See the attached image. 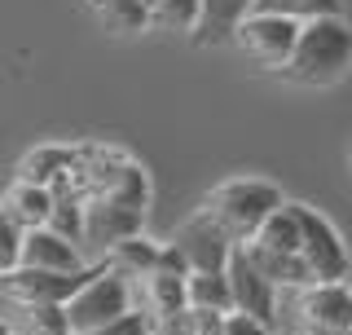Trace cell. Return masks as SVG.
<instances>
[{"label": "cell", "instance_id": "30", "mask_svg": "<svg viewBox=\"0 0 352 335\" xmlns=\"http://www.w3.org/2000/svg\"><path fill=\"white\" fill-rule=\"evenodd\" d=\"M300 335H304V331H300Z\"/></svg>", "mask_w": 352, "mask_h": 335}, {"label": "cell", "instance_id": "28", "mask_svg": "<svg viewBox=\"0 0 352 335\" xmlns=\"http://www.w3.org/2000/svg\"><path fill=\"white\" fill-rule=\"evenodd\" d=\"M141 5H146V9H150V14H154V9H159V5H163V0H141Z\"/></svg>", "mask_w": 352, "mask_h": 335}, {"label": "cell", "instance_id": "9", "mask_svg": "<svg viewBox=\"0 0 352 335\" xmlns=\"http://www.w3.org/2000/svg\"><path fill=\"white\" fill-rule=\"evenodd\" d=\"M225 274H229V292H234V314H247V318H256L273 331V318H278V287L256 270V261L247 256V247H234Z\"/></svg>", "mask_w": 352, "mask_h": 335}, {"label": "cell", "instance_id": "19", "mask_svg": "<svg viewBox=\"0 0 352 335\" xmlns=\"http://www.w3.org/2000/svg\"><path fill=\"white\" fill-rule=\"evenodd\" d=\"M84 212H88V203L75 194L71 185L53 190V221H49V230L62 234L66 243H75V247H80V243H84Z\"/></svg>", "mask_w": 352, "mask_h": 335}, {"label": "cell", "instance_id": "11", "mask_svg": "<svg viewBox=\"0 0 352 335\" xmlns=\"http://www.w3.org/2000/svg\"><path fill=\"white\" fill-rule=\"evenodd\" d=\"M75 154L80 146H58V141H44V146L27 150L18 159V181L44 185V190H62L75 172Z\"/></svg>", "mask_w": 352, "mask_h": 335}, {"label": "cell", "instance_id": "22", "mask_svg": "<svg viewBox=\"0 0 352 335\" xmlns=\"http://www.w3.org/2000/svg\"><path fill=\"white\" fill-rule=\"evenodd\" d=\"M18 335H71L66 305H40V309H18Z\"/></svg>", "mask_w": 352, "mask_h": 335}, {"label": "cell", "instance_id": "16", "mask_svg": "<svg viewBox=\"0 0 352 335\" xmlns=\"http://www.w3.org/2000/svg\"><path fill=\"white\" fill-rule=\"evenodd\" d=\"M159 256H163V243H154V238H146V234H137V238H124L115 252L106 256V265L115 274H124V278H146L159 270Z\"/></svg>", "mask_w": 352, "mask_h": 335}, {"label": "cell", "instance_id": "29", "mask_svg": "<svg viewBox=\"0 0 352 335\" xmlns=\"http://www.w3.org/2000/svg\"><path fill=\"white\" fill-rule=\"evenodd\" d=\"M348 168H352V146H348Z\"/></svg>", "mask_w": 352, "mask_h": 335}, {"label": "cell", "instance_id": "15", "mask_svg": "<svg viewBox=\"0 0 352 335\" xmlns=\"http://www.w3.org/2000/svg\"><path fill=\"white\" fill-rule=\"evenodd\" d=\"M256 14V0H203V22L194 31V44H220L234 40L238 27Z\"/></svg>", "mask_w": 352, "mask_h": 335}, {"label": "cell", "instance_id": "1", "mask_svg": "<svg viewBox=\"0 0 352 335\" xmlns=\"http://www.w3.org/2000/svg\"><path fill=\"white\" fill-rule=\"evenodd\" d=\"M282 207H286V194L273 181H264V176H234V181H220L212 194L203 199L198 212H207V216L242 247V243L256 238Z\"/></svg>", "mask_w": 352, "mask_h": 335}, {"label": "cell", "instance_id": "3", "mask_svg": "<svg viewBox=\"0 0 352 335\" xmlns=\"http://www.w3.org/2000/svg\"><path fill=\"white\" fill-rule=\"evenodd\" d=\"M132 278L115 274L110 265L102 261V270L93 274V283H84L80 292L71 296V305H66V322H71V335H84V331H97L106 327V322L132 314Z\"/></svg>", "mask_w": 352, "mask_h": 335}, {"label": "cell", "instance_id": "6", "mask_svg": "<svg viewBox=\"0 0 352 335\" xmlns=\"http://www.w3.org/2000/svg\"><path fill=\"white\" fill-rule=\"evenodd\" d=\"M300 22L291 18H273V14H251L238 27L234 44L242 49V58L256 62L260 71H286L295 58V44H300Z\"/></svg>", "mask_w": 352, "mask_h": 335}, {"label": "cell", "instance_id": "7", "mask_svg": "<svg viewBox=\"0 0 352 335\" xmlns=\"http://www.w3.org/2000/svg\"><path fill=\"white\" fill-rule=\"evenodd\" d=\"M304 335H352V287L348 283H317L304 287L295 300Z\"/></svg>", "mask_w": 352, "mask_h": 335}, {"label": "cell", "instance_id": "12", "mask_svg": "<svg viewBox=\"0 0 352 335\" xmlns=\"http://www.w3.org/2000/svg\"><path fill=\"white\" fill-rule=\"evenodd\" d=\"M22 265L27 270H49V274H80L88 265L80 261V247L66 243L62 234L53 230H31L22 238Z\"/></svg>", "mask_w": 352, "mask_h": 335}, {"label": "cell", "instance_id": "8", "mask_svg": "<svg viewBox=\"0 0 352 335\" xmlns=\"http://www.w3.org/2000/svg\"><path fill=\"white\" fill-rule=\"evenodd\" d=\"M172 243L185 252V261H190L194 274H225L229 270V256H234V247H238V243L229 238V234L220 230L207 212H194V216L176 230Z\"/></svg>", "mask_w": 352, "mask_h": 335}, {"label": "cell", "instance_id": "14", "mask_svg": "<svg viewBox=\"0 0 352 335\" xmlns=\"http://www.w3.org/2000/svg\"><path fill=\"white\" fill-rule=\"evenodd\" d=\"M141 309H146L154 322H172V318L190 314V278L154 270L146 278V305H141Z\"/></svg>", "mask_w": 352, "mask_h": 335}, {"label": "cell", "instance_id": "27", "mask_svg": "<svg viewBox=\"0 0 352 335\" xmlns=\"http://www.w3.org/2000/svg\"><path fill=\"white\" fill-rule=\"evenodd\" d=\"M0 335H18V331H14V327H9V322H5V318H0Z\"/></svg>", "mask_w": 352, "mask_h": 335}, {"label": "cell", "instance_id": "25", "mask_svg": "<svg viewBox=\"0 0 352 335\" xmlns=\"http://www.w3.org/2000/svg\"><path fill=\"white\" fill-rule=\"evenodd\" d=\"M220 335H273L264 322H256V318H247V314H229L225 318V331Z\"/></svg>", "mask_w": 352, "mask_h": 335}, {"label": "cell", "instance_id": "23", "mask_svg": "<svg viewBox=\"0 0 352 335\" xmlns=\"http://www.w3.org/2000/svg\"><path fill=\"white\" fill-rule=\"evenodd\" d=\"M22 238H27V234H22L14 221L5 216V207H0V274H9V270L22 265Z\"/></svg>", "mask_w": 352, "mask_h": 335}, {"label": "cell", "instance_id": "17", "mask_svg": "<svg viewBox=\"0 0 352 335\" xmlns=\"http://www.w3.org/2000/svg\"><path fill=\"white\" fill-rule=\"evenodd\" d=\"M88 9L110 36H137L150 27V9L141 0H88Z\"/></svg>", "mask_w": 352, "mask_h": 335}, {"label": "cell", "instance_id": "26", "mask_svg": "<svg viewBox=\"0 0 352 335\" xmlns=\"http://www.w3.org/2000/svg\"><path fill=\"white\" fill-rule=\"evenodd\" d=\"M154 335H194L190 314H181V318H172V322H154Z\"/></svg>", "mask_w": 352, "mask_h": 335}, {"label": "cell", "instance_id": "4", "mask_svg": "<svg viewBox=\"0 0 352 335\" xmlns=\"http://www.w3.org/2000/svg\"><path fill=\"white\" fill-rule=\"evenodd\" d=\"M295 216H300V252H304L313 283H348L352 256H348L344 234L308 203H295Z\"/></svg>", "mask_w": 352, "mask_h": 335}, {"label": "cell", "instance_id": "5", "mask_svg": "<svg viewBox=\"0 0 352 335\" xmlns=\"http://www.w3.org/2000/svg\"><path fill=\"white\" fill-rule=\"evenodd\" d=\"M102 265H88L80 274H49V270H18L0 274V300H9L14 309H40V305H71V296L84 283H93V274Z\"/></svg>", "mask_w": 352, "mask_h": 335}, {"label": "cell", "instance_id": "13", "mask_svg": "<svg viewBox=\"0 0 352 335\" xmlns=\"http://www.w3.org/2000/svg\"><path fill=\"white\" fill-rule=\"evenodd\" d=\"M0 207H5V216L14 221L22 234L49 230V221H53V190L31 185V181H14L5 194H0Z\"/></svg>", "mask_w": 352, "mask_h": 335}, {"label": "cell", "instance_id": "10", "mask_svg": "<svg viewBox=\"0 0 352 335\" xmlns=\"http://www.w3.org/2000/svg\"><path fill=\"white\" fill-rule=\"evenodd\" d=\"M141 221H146V212H137V207H124V203H88V212H84V243L93 252H106L110 256L124 238H137Z\"/></svg>", "mask_w": 352, "mask_h": 335}, {"label": "cell", "instance_id": "21", "mask_svg": "<svg viewBox=\"0 0 352 335\" xmlns=\"http://www.w3.org/2000/svg\"><path fill=\"white\" fill-rule=\"evenodd\" d=\"M203 22V0H163L150 14V27L172 31V36H194Z\"/></svg>", "mask_w": 352, "mask_h": 335}, {"label": "cell", "instance_id": "20", "mask_svg": "<svg viewBox=\"0 0 352 335\" xmlns=\"http://www.w3.org/2000/svg\"><path fill=\"white\" fill-rule=\"evenodd\" d=\"M190 309H203V314H234L229 274H190Z\"/></svg>", "mask_w": 352, "mask_h": 335}, {"label": "cell", "instance_id": "24", "mask_svg": "<svg viewBox=\"0 0 352 335\" xmlns=\"http://www.w3.org/2000/svg\"><path fill=\"white\" fill-rule=\"evenodd\" d=\"M84 335H154V318L146 309H132V314L106 322V327H97V331H84Z\"/></svg>", "mask_w": 352, "mask_h": 335}, {"label": "cell", "instance_id": "18", "mask_svg": "<svg viewBox=\"0 0 352 335\" xmlns=\"http://www.w3.org/2000/svg\"><path fill=\"white\" fill-rule=\"evenodd\" d=\"M256 14L291 18V22H317V18H344V0H256Z\"/></svg>", "mask_w": 352, "mask_h": 335}, {"label": "cell", "instance_id": "2", "mask_svg": "<svg viewBox=\"0 0 352 335\" xmlns=\"http://www.w3.org/2000/svg\"><path fill=\"white\" fill-rule=\"evenodd\" d=\"M348 71H352V27L344 18H317L304 22L295 58L282 75L300 88H330Z\"/></svg>", "mask_w": 352, "mask_h": 335}]
</instances>
